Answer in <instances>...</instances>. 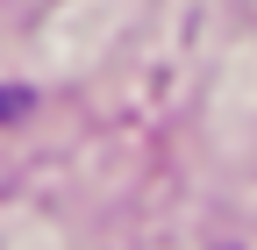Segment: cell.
I'll list each match as a JSON object with an SVG mask.
<instances>
[]
</instances>
